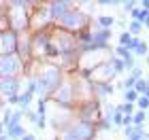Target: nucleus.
I'll use <instances>...</instances> for the list:
<instances>
[{
	"label": "nucleus",
	"mask_w": 149,
	"mask_h": 140,
	"mask_svg": "<svg viewBox=\"0 0 149 140\" xmlns=\"http://www.w3.org/2000/svg\"><path fill=\"white\" fill-rule=\"evenodd\" d=\"M60 83H62V72H60L58 66H45L40 77L36 79V91L40 98H45L47 93H53Z\"/></svg>",
	"instance_id": "f257e3e1"
},
{
	"label": "nucleus",
	"mask_w": 149,
	"mask_h": 140,
	"mask_svg": "<svg viewBox=\"0 0 149 140\" xmlns=\"http://www.w3.org/2000/svg\"><path fill=\"white\" fill-rule=\"evenodd\" d=\"M92 138H94V128L90 123H77L66 132H62V136H60V140H92Z\"/></svg>",
	"instance_id": "f03ea898"
},
{
	"label": "nucleus",
	"mask_w": 149,
	"mask_h": 140,
	"mask_svg": "<svg viewBox=\"0 0 149 140\" xmlns=\"http://www.w3.org/2000/svg\"><path fill=\"white\" fill-rule=\"evenodd\" d=\"M19 72H22V59L17 57V53H13V55H0V79L17 77Z\"/></svg>",
	"instance_id": "7ed1b4c3"
},
{
	"label": "nucleus",
	"mask_w": 149,
	"mask_h": 140,
	"mask_svg": "<svg viewBox=\"0 0 149 140\" xmlns=\"http://www.w3.org/2000/svg\"><path fill=\"white\" fill-rule=\"evenodd\" d=\"M17 53V32L6 28L0 32V55H13Z\"/></svg>",
	"instance_id": "20e7f679"
},
{
	"label": "nucleus",
	"mask_w": 149,
	"mask_h": 140,
	"mask_svg": "<svg viewBox=\"0 0 149 140\" xmlns=\"http://www.w3.org/2000/svg\"><path fill=\"white\" fill-rule=\"evenodd\" d=\"M87 23V17L83 15V13H79L77 9H70L66 15L60 19V26L66 30H74V28H83V26Z\"/></svg>",
	"instance_id": "39448f33"
},
{
	"label": "nucleus",
	"mask_w": 149,
	"mask_h": 140,
	"mask_svg": "<svg viewBox=\"0 0 149 140\" xmlns=\"http://www.w3.org/2000/svg\"><path fill=\"white\" fill-rule=\"evenodd\" d=\"M11 96H19V79L17 77H4V79H0V98L9 100Z\"/></svg>",
	"instance_id": "423d86ee"
},
{
	"label": "nucleus",
	"mask_w": 149,
	"mask_h": 140,
	"mask_svg": "<svg viewBox=\"0 0 149 140\" xmlns=\"http://www.w3.org/2000/svg\"><path fill=\"white\" fill-rule=\"evenodd\" d=\"M68 11H70V4H68V2H51V4H49V9H47L49 17H51V19H56V21H60V19H62Z\"/></svg>",
	"instance_id": "0eeeda50"
},
{
	"label": "nucleus",
	"mask_w": 149,
	"mask_h": 140,
	"mask_svg": "<svg viewBox=\"0 0 149 140\" xmlns=\"http://www.w3.org/2000/svg\"><path fill=\"white\" fill-rule=\"evenodd\" d=\"M53 98H56L60 104L68 106V104H70V100H72V89H70V85H68V83H62V85H60V87L56 89Z\"/></svg>",
	"instance_id": "6e6552de"
},
{
	"label": "nucleus",
	"mask_w": 149,
	"mask_h": 140,
	"mask_svg": "<svg viewBox=\"0 0 149 140\" xmlns=\"http://www.w3.org/2000/svg\"><path fill=\"white\" fill-rule=\"evenodd\" d=\"M6 136H9L11 140H22V138L26 136L24 125L19 123V125H13V128H6Z\"/></svg>",
	"instance_id": "1a4fd4ad"
},
{
	"label": "nucleus",
	"mask_w": 149,
	"mask_h": 140,
	"mask_svg": "<svg viewBox=\"0 0 149 140\" xmlns=\"http://www.w3.org/2000/svg\"><path fill=\"white\" fill-rule=\"evenodd\" d=\"M98 23H100V26H102V28L107 30L109 26H113V17H100V19H98Z\"/></svg>",
	"instance_id": "9d476101"
},
{
	"label": "nucleus",
	"mask_w": 149,
	"mask_h": 140,
	"mask_svg": "<svg viewBox=\"0 0 149 140\" xmlns=\"http://www.w3.org/2000/svg\"><path fill=\"white\" fill-rule=\"evenodd\" d=\"M134 51H136L139 55H145V53H147V45L139 41V43H136V47H134Z\"/></svg>",
	"instance_id": "9b49d317"
},
{
	"label": "nucleus",
	"mask_w": 149,
	"mask_h": 140,
	"mask_svg": "<svg viewBox=\"0 0 149 140\" xmlns=\"http://www.w3.org/2000/svg\"><path fill=\"white\" fill-rule=\"evenodd\" d=\"M136 98H139V93L134 91V89H128V91H126V100H128V102H130V104H132V102H134V100H136Z\"/></svg>",
	"instance_id": "f8f14e48"
},
{
	"label": "nucleus",
	"mask_w": 149,
	"mask_h": 140,
	"mask_svg": "<svg viewBox=\"0 0 149 140\" xmlns=\"http://www.w3.org/2000/svg\"><path fill=\"white\" fill-rule=\"evenodd\" d=\"M134 91H136V93H145V91H147V83H145V81H139Z\"/></svg>",
	"instance_id": "ddd939ff"
},
{
	"label": "nucleus",
	"mask_w": 149,
	"mask_h": 140,
	"mask_svg": "<svg viewBox=\"0 0 149 140\" xmlns=\"http://www.w3.org/2000/svg\"><path fill=\"white\" fill-rule=\"evenodd\" d=\"M111 66H113V70H115V72H121V70H124V64H121L119 59H113Z\"/></svg>",
	"instance_id": "4468645a"
},
{
	"label": "nucleus",
	"mask_w": 149,
	"mask_h": 140,
	"mask_svg": "<svg viewBox=\"0 0 149 140\" xmlns=\"http://www.w3.org/2000/svg\"><path fill=\"white\" fill-rule=\"evenodd\" d=\"M139 106H141V108H149V98H147V96L139 98Z\"/></svg>",
	"instance_id": "2eb2a0df"
},
{
	"label": "nucleus",
	"mask_w": 149,
	"mask_h": 140,
	"mask_svg": "<svg viewBox=\"0 0 149 140\" xmlns=\"http://www.w3.org/2000/svg\"><path fill=\"white\" fill-rule=\"evenodd\" d=\"M139 30H141V21H134V23H130V32H132V34H136Z\"/></svg>",
	"instance_id": "dca6fc26"
},
{
	"label": "nucleus",
	"mask_w": 149,
	"mask_h": 140,
	"mask_svg": "<svg viewBox=\"0 0 149 140\" xmlns=\"http://www.w3.org/2000/svg\"><path fill=\"white\" fill-rule=\"evenodd\" d=\"M145 121V112L141 110V112H136V117H134V123H143Z\"/></svg>",
	"instance_id": "f3484780"
},
{
	"label": "nucleus",
	"mask_w": 149,
	"mask_h": 140,
	"mask_svg": "<svg viewBox=\"0 0 149 140\" xmlns=\"http://www.w3.org/2000/svg\"><path fill=\"white\" fill-rule=\"evenodd\" d=\"M119 110H121V112H128V115H130V112H132V104L128 102V104H124V106H119Z\"/></svg>",
	"instance_id": "a211bd4d"
},
{
	"label": "nucleus",
	"mask_w": 149,
	"mask_h": 140,
	"mask_svg": "<svg viewBox=\"0 0 149 140\" xmlns=\"http://www.w3.org/2000/svg\"><path fill=\"white\" fill-rule=\"evenodd\" d=\"M22 140H34V136H32V134H28V136H24Z\"/></svg>",
	"instance_id": "6ab92c4d"
},
{
	"label": "nucleus",
	"mask_w": 149,
	"mask_h": 140,
	"mask_svg": "<svg viewBox=\"0 0 149 140\" xmlns=\"http://www.w3.org/2000/svg\"><path fill=\"white\" fill-rule=\"evenodd\" d=\"M143 6H145V11H149V0H145V2H143Z\"/></svg>",
	"instance_id": "aec40b11"
},
{
	"label": "nucleus",
	"mask_w": 149,
	"mask_h": 140,
	"mask_svg": "<svg viewBox=\"0 0 149 140\" xmlns=\"http://www.w3.org/2000/svg\"><path fill=\"white\" fill-rule=\"evenodd\" d=\"M0 140H11V138L6 136V134H2V136H0Z\"/></svg>",
	"instance_id": "412c9836"
},
{
	"label": "nucleus",
	"mask_w": 149,
	"mask_h": 140,
	"mask_svg": "<svg viewBox=\"0 0 149 140\" xmlns=\"http://www.w3.org/2000/svg\"><path fill=\"white\" fill-rule=\"evenodd\" d=\"M2 6H4V4H2V2H0V13H4V9H2Z\"/></svg>",
	"instance_id": "4be33fe9"
},
{
	"label": "nucleus",
	"mask_w": 149,
	"mask_h": 140,
	"mask_svg": "<svg viewBox=\"0 0 149 140\" xmlns=\"http://www.w3.org/2000/svg\"><path fill=\"white\" fill-rule=\"evenodd\" d=\"M0 112H2V100H0Z\"/></svg>",
	"instance_id": "5701e85b"
}]
</instances>
